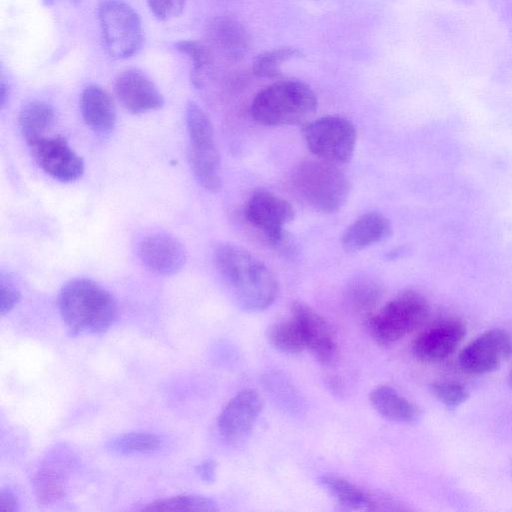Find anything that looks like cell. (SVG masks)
Here are the masks:
<instances>
[{"mask_svg":"<svg viewBox=\"0 0 512 512\" xmlns=\"http://www.w3.org/2000/svg\"><path fill=\"white\" fill-rule=\"evenodd\" d=\"M216 270L238 305L248 312L269 308L279 294V283L261 260L232 243H218L213 253Z\"/></svg>","mask_w":512,"mask_h":512,"instance_id":"1","label":"cell"},{"mask_svg":"<svg viewBox=\"0 0 512 512\" xmlns=\"http://www.w3.org/2000/svg\"><path fill=\"white\" fill-rule=\"evenodd\" d=\"M58 307L65 326L73 336L104 333L118 318L114 296L87 278L67 282L59 293Z\"/></svg>","mask_w":512,"mask_h":512,"instance_id":"2","label":"cell"},{"mask_svg":"<svg viewBox=\"0 0 512 512\" xmlns=\"http://www.w3.org/2000/svg\"><path fill=\"white\" fill-rule=\"evenodd\" d=\"M317 105V97L306 83L285 80L259 91L252 100L250 112L260 125L282 127L307 121Z\"/></svg>","mask_w":512,"mask_h":512,"instance_id":"3","label":"cell"},{"mask_svg":"<svg viewBox=\"0 0 512 512\" xmlns=\"http://www.w3.org/2000/svg\"><path fill=\"white\" fill-rule=\"evenodd\" d=\"M291 186L301 201L324 214L339 211L351 191V183L339 165L320 159L299 163L292 173Z\"/></svg>","mask_w":512,"mask_h":512,"instance_id":"4","label":"cell"},{"mask_svg":"<svg viewBox=\"0 0 512 512\" xmlns=\"http://www.w3.org/2000/svg\"><path fill=\"white\" fill-rule=\"evenodd\" d=\"M428 313L426 298L416 291L405 290L369 316L367 327L375 342L389 346L422 325Z\"/></svg>","mask_w":512,"mask_h":512,"instance_id":"5","label":"cell"},{"mask_svg":"<svg viewBox=\"0 0 512 512\" xmlns=\"http://www.w3.org/2000/svg\"><path fill=\"white\" fill-rule=\"evenodd\" d=\"M190 165L199 185L208 192L221 189V161L212 123L195 102L186 107Z\"/></svg>","mask_w":512,"mask_h":512,"instance_id":"6","label":"cell"},{"mask_svg":"<svg viewBox=\"0 0 512 512\" xmlns=\"http://www.w3.org/2000/svg\"><path fill=\"white\" fill-rule=\"evenodd\" d=\"M98 20L105 48L116 59L137 54L143 43V30L135 10L122 0H103Z\"/></svg>","mask_w":512,"mask_h":512,"instance_id":"7","label":"cell"},{"mask_svg":"<svg viewBox=\"0 0 512 512\" xmlns=\"http://www.w3.org/2000/svg\"><path fill=\"white\" fill-rule=\"evenodd\" d=\"M304 141L317 159L343 165L352 159L357 132L351 121L341 116H324L303 128Z\"/></svg>","mask_w":512,"mask_h":512,"instance_id":"8","label":"cell"},{"mask_svg":"<svg viewBox=\"0 0 512 512\" xmlns=\"http://www.w3.org/2000/svg\"><path fill=\"white\" fill-rule=\"evenodd\" d=\"M244 216L275 249L288 235L285 228L294 220L295 210L285 198L269 190L259 189L247 200Z\"/></svg>","mask_w":512,"mask_h":512,"instance_id":"9","label":"cell"},{"mask_svg":"<svg viewBox=\"0 0 512 512\" xmlns=\"http://www.w3.org/2000/svg\"><path fill=\"white\" fill-rule=\"evenodd\" d=\"M512 356V334L500 328L487 330L471 341L459 354L460 368L470 375L497 370Z\"/></svg>","mask_w":512,"mask_h":512,"instance_id":"10","label":"cell"},{"mask_svg":"<svg viewBox=\"0 0 512 512\" xmlns=\"http://www.w3.org/2000/svg\"><path fill=\"white\" fill-rule=\"evenodd\" d=\"M73 466L74 455L65 445L47 451L32 480L39 504H51L65 495Z\"/></svg>","mask_w":512,"mask_h":512,"instance_id":"11","label":"cell"},{"mask_svg":"<svg viewBox=\"0 0 512 512\" xmlns=\"http://www.w3.org/2000/svg\"><path fill=\"white\" fill-rule=\"evenodd\" d=\"M466 334L465 324L448 317L434 322L417 335L412 343L414 356L424 363H439L457 349Z\"/></svg>","mask_w":512,"mask_h":512,"instance_id":"12","label":"cell"},{"mask_svg":"<svg viewBox=\"0 0 512 512\" xmlns=\"http://www.w3.org/2000/svg\"><path fill=\"white\" fill-rule=\"evenodd\" d=\"M263 408L259 393L243 389L223 407L217 420L220 435L230 443H239L252 431Z\"/></svg>","mask_w":512,"mask_h":512,"instance_id":"13","label":"cell"},{"mask_svg":"<svg viewBox=\"0 0 512 512\" xmlns=\"http://www.w3.org/2000/svg\"><path fill=\"white\" fill-rule=\"evenodd\" d=\"M291 316L298 323L306 349L322 364H331L338 355L335 334L328 322L308 304L295 301Z\"/></svg>","mask_w":512,"mask_h":512,"instance_id":"14","label":"cell"},{"mask_svg":"<svg viewBox=\"0 0 512 512\" xmlns=\"http://www.w3.org/2000/svg\"><path fill=\"white\" fill-rule=\"evenodd\" d=\"M30 147L39 167L53 179L69 183L82 176L83 160L63 137L48 136Z\"/></svg>","mask_w":512,"mask_h":512,"instance_id":"15","label":"cell"},{"mask_svg":"<svg viewBox=\"0 0 512 512\" xmlns=\"http://www.w3.org/2000/svg\"><path fill=\"white\" fill-rule=\"evenodd\" d=\"M114 91L122 106L132 114L158 110L164 103L156 85L136 69L121 72L115 79Z\"/></svg>","mask_w":512,"mask_h":512,"instance_id":"16","label":"cell"},{"mask_svg":"<svg viewBox=\"0 0 512 512\" xmlns=\"http://www.w3.org/2000/svg\"><path fill=\"white\" fill-rule=\"evenodd\" d=\"M143 265L158 275H172L185 265L187 253L183 244L165 233H153L144 237L138 247Z\"/></svg>","mask_w":512,"mask_h":512,"instance_id":"17","label":"cell"},{"mask_svg":"<svg viewBox=\"0 0 512 512\" xmlns=\"http://www.w3.org/2000/svg\"><path fill=\"white\" fill-rule=\"evenodd\" d=\"M206 44L213 54L228 62H238L248 53L251 37L237 19L219 16L210 20L206 28Z\"/></svg>","mask_w":512,"mask_h":512,"instance_id":"18","label":"cell"},{"mask_svg":"<svg viewBox=\"0 0 512 512\" xmlns=\"http://www.w3.org/2000/svg\"><path fill=\"white\" fill-rule=\"evenodd\" d=\"M393 232L390 220L380 212L360 215L344 231L341 246L347 253H357L387 240Z\"/></svg>","mask_w":512,"mask_h":512,"instance_id":"19","label":"cell"},{"mask_svg":"<svg viewBox=\"0 0 512 512\" xmlns=\"http://www.w3.org/2000/svg\"><path fill=\"white\" fill-rule=\"evenodd\" d=\"M80 109L85 124L98 135H107L114 129L116 110L110 94L101 86H87L80 100Z\"/></svg>","mask_w":512,"mask_h":512,"instance_id":"20","label":"cell"},{"mask_svg":"<svg viewBox=\"0 0 512 512\" xmlns=\"http://www.w3.org/2000/svg\"><path fill=\"white\" fill-rule=\"evenodd\" d=\"M369 400L382 417L393 422L414 423L421 415L418 406L388 385L374 388L369 394Z\"/></svg>","mask_w":512,"mask_h":512,"instance_id":"21","label":"cell"},{"mask_svg":"<svg viewBox=\"0 0 512 512\" xmlns=\"http://www.w3.org/2000/svg\"><path fill=\"white\" fill-rule=\"evenodd\" d=\"M320 486L342 507L350 510H377L376 498L350 481L333 474L319 477Z\"/></svg>","mask_w":512,"mask_h":512,"instance_id":"22","label":"cell"},{"mask_svg":"<svg viewBox=\"0 0 512 512\" xmlns=\"http://www.w3.org/2000/svg\"><path fill=\"white\" fill-rule=\"evenodd\" d=\"M55 112L44 101H31L25 104L18 116V125L22 137L30 146L48 137L53 126Z\"/></svg>","mask_w":512,"mask_h":512,"instance_id":"23","label":"cell"},{"mask_svg":"<svg viewBox=\"0 0 512 512\" xmlns=\"http://www.w3.org/2000/svg\"><path fill=\"white\" fill-rule=\"evenodd\" d=\"M382 296L381 285L368 276H358L352 279L347 284L344 293L348 309L358 315L366 316V318L373 314Z\"/></svg>","mask_w":512,"mask_h":512,"instance_id":"24","label":"cell"},{"mask_svg":"<svg viewBox=\"0 0 512 512\" xmlns=\"http://www.w3.org/2000/svg\"><path fill=\"white\" fill-rule=\"evenodd\" d=\"M175 47L192 63V84L198 89L208 85L215 73V55L209 46L196 40H181L175 44Z\"/></svg>","mask_w":512,"mask_h":512,"instance_id":"25","label":"cell"},{"mask_svg":"<svg viewBox=\"0 0 512 512\" xmlns=\"http://www.w3.org/2000/svg\"><path fill=\"white\" fill-rule=\"evenodd\" d=\"M263 384L275 404L290 415H299L303 401L289 378L279 371H270L263 376Z\"/></svg>","mask_w":512,"mask_h":512,"instance_id":"26","label":"cell"},{"mask_svg":"<svg viewBox=\"0 0 512 512\" xmlns=\"http://www.w3.org/2000/svg\"><path fill=\"white\" fill-rule=\"evenodd\" d=\"M267 338L274 349L284 354L295 355L306 349L300 327L292 316L273 323Z\"/></svg>","mask_w":512,"mask_h":512,"instance_id":"27","label":"cell"},{"mask_svg":"<svg viewBox=\"0 0 512 512\" xmlns=\"http://www.w3.org/2000/svg\"><path fill=\"white\" fill-rule=\"evenodd\" d=\"M217 503L211 498L195 494H183L159 499L148 503L142 511L177 512V511H217Z\"/></svg>","mask_w":512,"mask_h":512,"instance_id":"28","label":"cell"},{"mask_svg":"<svg viewBox=\"0 0 512 512\" xmlns=\"http://www.w3.org/2000/svg\"><path fill=\"white\" fill-rule=\"evenodd\" d=\"M162 445L161 438L148 432H132L113 438L108 448L118 454L149 453L158 450Z\"/></svg>","mask_w":512,"mask_h":512,"instance_id":"29","label":"cell"},{"mask_svg":"<svg viewBox=\"0 0 512 512\" xmlns=\"http://www.w3.org/2000/svg\"><path fill=\"white\" fill-rule=\"evenodd\" d=\"M296 48L285 47L267 51L259 55L253 63V73L261 78H273L281 74V66L290 59L299 57Z\"/></svg>","mask_w":512,"mask_h":512,"instance_id":"30","label":"cell"},{"mask_svg":"<svg viewBox=\"0 0 512 512\" xmlns=\"http://www.w3.org/2000/svg\"><path fill=\"white\" fill-rule=\"evenodd\" d=\"M430 392L438 401L450 408L462 405L470 396L468 388L456 381H435L430 384Z\"/></svg>","mask_w":512,"mask_h":512,"instance_id":"31","label":"cell"},{"mask_svg":"<svg viewBox=\"0 0 512 512\" xmlns=\"http://www.w3.org/2000/svg\"><path fill=\"white\" fill-rule=\"evenodd\" d=\"M147 3L156 18L169 20L182 13L185 0H147Z\"/></svg>","mask_w":512,"mask_h":512,"instance_id":"32","label":"cell"},{"mask_svg":"<svg viewBox=\"0 0 512 512\" xmlns=\"http://www.w3.org/2000/svg\"><path fill=\"white\" fill-rule=\"evenodd\" d=\"M20 291L13 281L1 276L0 280V314L4 316L9 313L20 301Z\"/></svg>","mask_w":512,"mask_h":512,"instance_id":"33","label":"cell"},{"mask_svg":"<svg viewBox=\"0 0 512 512\" xmlns=\"http://www.w3.org/2000/svg\"><path fill=\"white\" fill-rule=\"evenodd\" d=\"M19 507L17 495L10 488L0 491V512H16Z\"/></svg>","mask_w":512,"mask_h":512,"instance_id":"34","label":"cell"},{"mask_svg":"<svg viewBox=\"0 0 512 512\" xmlns=\"http://www.w3.org/2000/svg\"><path fill=\"white\" fill-rule=\"evenodd\" d=\"M216 468V462L212 459H207L196 467V472L202 481L205 483H212L216 479Z\"/></svg>","mask_w":512,"mask_h":512,"instance_id":"35","label":"cell"},{"mask_svg":"<svg viewBox=\"0 0 512 512\" xmlns=\"http://www.w3.org/2000/svg\"><path fill=\"white\" fill-rule=\"evenodd\" d=\"M8 97V88L2 79L1 85H0V102L1 106L3 107L5 105L6 99Z\"/></svg>","mask_w":512,"mask_h":512,"instance_id":"36","label":"cell"},{"mask_svg":"<svg viewBox=\"0 0 512 512\" xmlns=\"http://www.w3.org/2000/svg\"><path fill=\"white\" fill-rule=\"evenodd\" d=\"M509 384L512 387V369H511V371L509 373Z\"/></svg>","mask_w":512,"mask_h":512,"instance_id":"37","label":"cell"},{"mask_svg":"<svg viewBox=\"0 0 512 512\" xmlns=\"http://www.w3.org/2000/svg\"><path fill=\"white\" fill-rule=\"evenodd\" d=\"M73 1H77V0H73Z\"/></svg>","mask_w":512,"mask_h":512,"instance_id":"38","label":"cell"}]
</instances>
